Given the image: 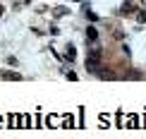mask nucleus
Returning a JSON list of instances; mask_svg holds the SVG:
<instances>
[{
  "label": "nucleus",
  "mask_w": 146,
  "mask_h": 139,
  "mask_svg": "<svg viewBox=\"0 0 146 139\" xmlns=\"http://www.w3.org/2000/svg\"><path fill=\"white\" fill-rule=\"evenodd\" d=\"M86 70L89 72H101V58L98 55H89L86 58Z\"/></svg>",
  "instance_id": "nucleus-1"
},
{
  "label": "nucleus",
  "mask_w": 146,
  "mask_h": 139,
  "mask_svg": "<svg viewBox=\"0 0 146 139\" xmlns=\"http://www.w3.org/2000/svg\"><path fill=\"white\" fill-rule=\"evenodd\" d=\"M0 77H3V79H7V82H17V79H22L17 72H0Z\"/></svg>",
  "instance_id": "nucleus-2"
},
{
  "label": "nucleus",
  "mask_w": 146,
  "mask_h": 139,
  "mask_svg": "<svg viewBox=\"0 0 146 139\" xmlns=\"http://www.w3.org/2000/svg\"><path fill=\"white\" fill-rule=\"evenodd\" d=\"M86 39L91 41V43H96V39H98V31H96V27H89V29H86Z\"/></svg>",
  "instance_id": "nucleus-3"
},
{
  "label": "nucleus",
  "mask_w": 146,
  "mask_h": 139,
  "mask_svg": "<svg viewBox=\"0 0 146 139\" xmlns=\"http://www.w3.org/2000/svg\"><path fill=\"white\" fill-rule=\"evenodd\" d=\"M129 12H134V7H132L129 3H125L122 7H120V15H129Z\"/></svg>",
  "instance_id": "nucleus-4"
},
{
  "label": "nucleus",
  "mask_w": 146,
  "mask_h": 139,
  "mask_svg": "<svg viewBox=\"0 0 146 139\" xmlns=\"http://www.w3.org/2000/svg\"><path fill=\"white\" fill-rule=\"evenodd\" d=\"M137 22H139V24L146 22V10H139V12H137Z\"/></svg>",
  "instance_id": "nucleus-5"
},
{
  "label": "nucleus",
  "mask_w": 146,
  "mask_h": 139,
  "mask_svg": "<svg viewBox=\"0 0 146 139\" xmlns=\"http://www.w3.org/2000/svg\"><path fill=\"white\" fill-rule=\"evenodd\" d=\"M74 55H77L74 46H67V60H74Z\"/></svg>",
  "instance_id": "nucleus-6"
},
{
  "label": "nucleus",
  "mask_w": 146,
  "mask_h": 139,
  "mask_svg": "<svg viewBox=\"0 0 146 139\" xmlns=\"http://www.w3.org/2000/svg\"><path fill=\"white\" fill-rule=\"evenodd\" d=\"M86 17H89L91 22H96V19H98V17H96V15H94V12H91V10H86Z\"/></svg>",
  "instance_id": "nucleus-7"
},
{
  "label": "nucleus",
  "mask_w": 146,
  "mask_h": 139,
  "mask_svg": "<svg viewBox=\"0 0 146 139\" xmlns=\"http://www.w3.org/2000/svg\"><path fill=\"white\" fill-rule=\"evenodd\" d=\"M74 3H86V0H74Z\"/></svg>",
  "instance_id": "nucleus-8"
},
{
  "label": "nucleus",
  "mask_w": 146,
  "mask_h": 139,
  "mask_svg": "<svg viewBox=\"0 0 146 139\" xmlns=\"http://www.w3.org/2000/svg\"><path fill=\"white\" fill-rule=\"evenodd\" d=\"M141 5H146V0H141Z\"/></svg>",
  "instance_id": "nucleus-9"
}]
</instances>
